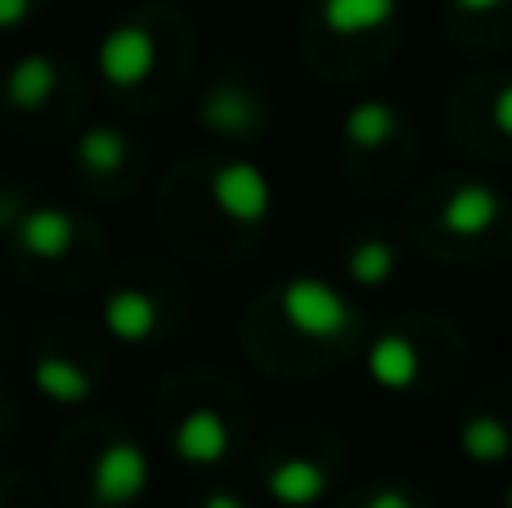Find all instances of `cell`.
<instances>
[{"instance_id": "3", "label": "cell", "mask_w": 512, "mask_h": 508, "mask_svg": "<svg viewBox=\"0 0 512 508\" xmlns=\"http://www.w3.org/2000/svg\"><path fill=\"white\" fill-rule=\"evenodd\" d=\"M212 198L230 221H243V225H261L274 207L270 176L248 158H234V162H225V167H216Z\"/></svg>"}, {"instance_id": "7", "label": "cell", "mask_w": 512, "mask_h": 508, "mask_svg": "<svg viewBox=\"0 0 512 508\" xmlns=\"http://www.w3.org/2000/svg\"><path fill=\"white\" fill-rule=\"evenodd\" d=\"M265 491H270V500H279L283 508H310V504H319L328 495V473L315 464V459L288 455V459H279V464L270 468Z\"/></svg>"}, {"instance_id": "8", "label": "cell", "mask_w": 512, "mask_h": 508, "mask_svg": "<svg viewBox=\"0 0 512 508\" xmlns=\"http://www.w3.org/2000/svg\"><path fill=\"white\" fill-rule=\"evenodd\" d=\"M418 369H423V360L405 333H382L369 347V378L382 392H409L418 383Z\"/></svg>"}, {"instance_id": "22", "label": "cell", "mask_w": 512, "mask_h": 508, "mask_svg": "<svg viewBox=\"0 0 512 508\" xmlns=\"http://www.w3.org/2000/svg\"><path fill=\"white\" fill-rule=\"evenodd\" d=\"M203 508H248V504H243L239 495H230V491H212V495L203 500Z\"/></svg>"}, {"instance_id": "11", "label": "cell", "mask_w": 512, "mask_h": 508, "mask_svg": "<svg viewBox=\"0 0 512 508\" xmlns=\"http://www.w3.org/2000/svg\"><path fill=\"white\" fill-rule=\"evenodd\" d=\"M400 14V0H324L319 18L333 36H369L382 32Z\"/></svg>"}, {"instance_id": "12", "label": "cell", "mask_w": 512, "mask_h": 508, "mask_svg": "<svg viewBox=\"0 0 512 508\" xmlns=\"http://www.w3.org/2000/svg\"><path fill=\"white\" fill-rule=\"evenodd\" d=\"M203 126L221 135H248L252 126H261V104L248 95L243 86H216L203 99Z\"/></svg>"}, {"instance_id": "6", "label": "cell", "mask_w": 512, "mask_h": 508, "mask_svg": "<svg viewBox=\"0 0 512 508\" xmlns=\"http://www.w3.org/2000/svg\"><path fill=\"white\" fill-rule=\"evenodd\" d=\"M499 216H504V198H499V189L477 185V180L459 185L441 207V225L450 234H459V239H477V234L495 230Z\"/></svg>"}, {"instance_id": "24", "label": "cell", "mask_w": 512, "mask_h": 508, "mask_svg": "<svg viewBox=\"0 0 512 508\" xmlns=\"http://www.w3.org/2000/svg\"><path fill=\"white\" fill-rule=\"evenodd\" d=\"M504 508H512V486H508V491H504Z\"/></svg>"}, {"instance_id": "4", "label": "cell", "mask_w": 512, "mask_h": 508, "mask_svg": "<svg viewBox=\"0 0 512 508\" xmlns=\"http://www.w3.org/2000/svg\"><path fill=\"white\" fill-rule=\"evenodd\" d=\"M158 63V41L140 23H117L99 41V72L108 86H140Z\"/></svg>"}, {"instance_id": "2", "label": "cell", "mask_w": 512, "mask_h": 508, "mask_svg": "<svg viewBox=\"0 0 512 508\" xmlns=\"http://www.w3.org/2000/svg\"><path fill=\"white\" fill-rule=\"evenodd\" d=\"M149 477H153V468H149L144 446H135V441H113V446L99 450L90 486H95V500L104 508H126L149 491Z\"/></svg>"}, {"instance_id": "10", "label": "cell", "mask_w": 512, "mask_h": 508, "mask_svg": "<svg viewBox=\"0 0 512 508\" xmlns=\"http://www.w3.org/2000/svg\"><path fill=\"white\" fill-rule=\"evenodd\" d=\"M72 239H77V221L63 207H36V212H27L18 221V243L32 257H45V261L63 257L72 248Z\"/></svg>"}, {"instance_id": "16", "label": "cell", "mask_w": 512, "mask_h": 508, "mask_svg": "<svg viewBox=\"0 0 512 508\" xmlns=\"http://www.w3.org/2000/svg\"><path fill=\"white\" fill-rule=\"evenodd\" d=\"M54 86H59V68H54L45 54L18 59L5 77V95H9V104H18V108H41L45 99L54 95Z\"/></svg>"}, {"instance_id": "5", "label": "cell", "mask_w": 512, "mask_h": 508, "mask_svg": "<svg viewBox=\"0 0 512 508\" xmlns=\"http://www.w3.org/2000/svg\"><path fill=\"white\" fill-rule=\"evenodd\" d=\"M171 446H176L180 464L212 468V464H221V459L230 455V423H225L221 410H212V405H198V410H189L185 419H180Z\"/></svg>"}, {"instance_id": "15", "label": "cell", "mask_w": 512, "mask_h": 508, "mask_svg": "<svg viewBox=\"0 0 512 508\" xmlns=\"http://www.w3.org/2000/svg\"><path fill=\"white\" fill-rule=\"evenodd\" d=\"M459 450L472 459V464H504L512 455V428L499 414H468L459 428Z\"/></svg>"}, {"instance_id": "21", "label": "cell", "mask_w": 512, "mask_h": 508, "mask_svg": "<svg viewBox=\"0 0 512 508\" xmlns=\"http://www.w3.org/2000/svg\"><path fill=\"white\" fill-rule=\"evenodd\" d=\"M364 508H414V500H409L405 491H396V486H387V491H378Z\"/></svg>"}, {"instance_id": "14", "label": "cell", "mask_w": 512, "mask_h": 508, "mask_svg": "<svg viewBox=\"0 0 512 508\" xmlns=\"http://www.w3.org/2000/svg\"><path fill=\"white\" fill-rule=\"evenodd\" d=\"M32 383L36 392L45 396V401L54 405H81L90 392H95V383H90V374L77 365V360H63V356H41L32 365Z\"/></svg>"}, {"instance_id": "1", "label": "cell", "mask_w": 512, "mask_h": 508, "mask_svg": "<svg viewBox=\"0 0 512 508\" xmlns=\"http://www.w3.org/2000/svg\"><path fill=\"white\" fill-rule=\"evenodd\" d=\"M279 311L301 338L333 342L355 324V306L319 275H292L279 288Z\"/></svg>"}, {"instance_id": "13", "label": "cell", "mask_w": 512, "mask_h": 508, "mask_svg": "<svg viewBox=\"0 0 512 508\" xmlns=\"http://www.w3.org/2000/svg\"><path fill=\"white\" fill-rule=\"evenodd\" d=\"M396 131H400V113L387 99H360L342 117V135L355 149H382V144L396 140Z\"/></svg>"}, {"instance_id": "9", "label": "cell", "mask_w": 512, "mask_h": 508, "mask_svg": "<svg viewBox=\"0 0 512 508\" xmlns=\"http://www.w3.org/2000/svg\"><path fill=\"white\" fill-rule=\"evenodd\" d=\"M104 329L117 342H149L158 333V302L140 288H117L104 302Z\"/></svg>"}, {"instance_id": "20", "label": "cell", "mask_w": 512, "mask_h": 508, "mask_svg": "<svg viewBox=\"0 0 512 508\" xmlns=\"http://www.w3.org/2000/svg\"><path fill=\"white\" fill-rule=\"evenodd\" d=\"M27 14H32V0H0V32L18 27Z\"/></svg>"}, {"instance_id": "18", "label": "cell", "mask_w": 512, "mask_h": 508, "mask_svg": "<svg viewBox=\"0 0 512 508\" xmlns=\"http://www.w3.org/2000/svg\"><path fill=\"white\" fill-rule=\"evenodd\" d=\"M77 162L86 171H95V176H113L126 162V135L113 131V126H90L77 140Z\"/></svg>"}, {"instance_id": "17", "label": "cell", "mask_w": 512, "mask_h": 508, "mask_svg": "<svg viewBox=\"0 0 512 508\" xmlns=\"http://www.w3.org/2000/svg\"><path fill=\"white\" fill-rule=\"evenodd\" d=\"M346 275L360 288H382L396 275V248L387 239H360L346 252Z\"/></svg>"}, {"instance_id": "19", "label": "cell", "mask_w": 512, "mask_h": 508, "mask_svg": "<svg viewBox=\"0 0 512 508\" xmlns=\"http://www.w3.org/2000/svg\"><path fill=\"white\" fill-rule=\"evenodd\" d=\"M490 122H495L499 135H508L512 140V81H504L495 95V104H490Z\"/></svg>"}, {"instance_id": "23", "label": "cell", "mask_w": 512, "mask_h": 508, "mask_svg": "<svg viewBox=\"0 0 512 508\" xmlns=\"http://www.w3.org/2000/svg\"><path fill=\"white\" fill-rule=\"evenodd\" d=\"M459 9H468V14H490V9H499L504 0H454Z\"/></svg>"}]
</instances>
